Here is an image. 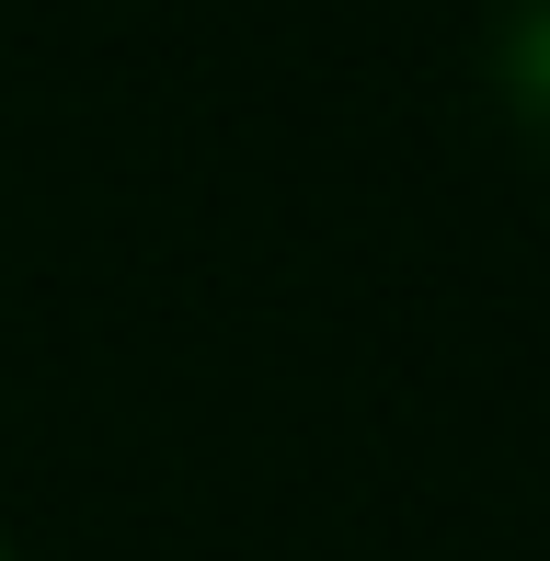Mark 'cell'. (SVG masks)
Returning <instances> with one entry per match:
<instances>
[{"label": "cell", "mask_w": 550, "mask_h": 561, "mask_svg": "<svg viewBox=\"0 0 550 561\" xmlns=\"http://www.w3.org/2000/svg\"><path fill=\"white\" fill-rule=\"evenodd\" d=\"M493 92H505V115L528 126V138H550V0L505 12V35H493Z\"/></svg>", "instance_id": "obj_1"}, {"label": "cell", "mask_w": 550, "mask_h": 561, "mask_svg": "<svg viewBox=\"0 0 550 561\" xmlns=\"http://www.w3.org/2000/svg\"><path fill=\"white\" fill-rule=\"evenodd\" d=\"M0 561H12V539H0Z\"/></svg>", "instance_id": "obj_2"}]
</instances>
